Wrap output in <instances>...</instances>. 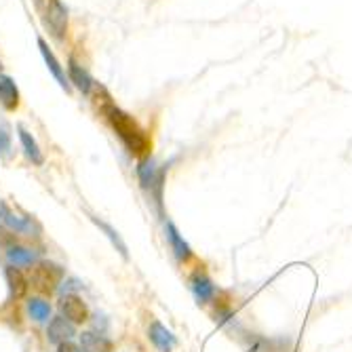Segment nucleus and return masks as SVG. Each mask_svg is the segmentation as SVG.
<instances>
[{
	"label": "nucleus",
	"mask_w": 352,
	"mask_h": 352,
	"mask_svg": "<svg viewBox=\"0 0 352 352\" xmlns=\"http://www.w3.org/2000/svg\"><path fill=\"white\" fill-rule=\"evenodd\" d=\"M104 114H106L110 126L114 129V133L118 135V140L122 142V146L126 150H129L133 156H148L152 142L131 114H126L124 110H120L112 102L104 104Z\"/></svg>",
	"instance_id": "f257e3e1"
},
{
	"label": "nucleus",
	"mask_w": 352,
	"mask_h": 352,
	"mask_svg": "<svg viewBox=\"0 0 352 352\" xmlns=\"http://www.w3.org/2000/svg\"><path fill=\"white\" fill-rule=\"evenodd\" d=\"M61 278H63V268L53 262H36L30 266V272H28L30 287L43 296L55 294Z\"/></svg>",
	"instance_id": "f03ea898"
},
{
	"label": "nucleus",
	"mask_w": 352,
	"mask_h": 352,
	"mask_svg": "<svg viewBox=\"0 0 352 352\" xmlns=\"http://www.w3.org/2000/svg\"><path fill=\"white\" fill-rule=\"evenodd\" d=\"M68 9L61 0H47L45 5V15H43V23L49 30V34L55 41H66L68 36Z\"/></svg>",
	"instance_id": "7ed1b4c3"
},
{
	"label": "nucleus",
	"mask_w": 352,
	"mask_h": 352,
	"mask_svg": "<svg viewBox=\"0 0 352 352\" xmlns=\"http://www.w3.org/2000/svg\"><path fill=\"white\" fill-rule=\"evenodd\" d=\"M163 169L158 167L152 158H144L138 167V177L142 182V188L154 195L156 203L161 205V192H163Z\"/></svg>",
	"instance_id": "20e7f679"
},
{
	"label": "nucleus",
	"mask_w": 352,
	"mask_h": 352,
	"mask_svg": "<svg viewBox=\"0 0 352 352\" xmlns=\"http://www.w3.org/2000/svg\"><path fill=\"white\" fill-rule=\"evenodd\" d=\"M59 310H61V316L68 318L70 323L74 325H80L89 318V306L85 304V300L76 294H68L59 300Z\"/></svg>",
	"instance_id": "39448f33"
},
{
	"label": "nucleus",
	"mask_w": 352,
	"mask_h": 352,
	"mask_svg": "<svg viewBox=\"0 0 352 352\" xmlns=\"http://www.w3.org/2000/svg\"><path fill=\"white\" fill-rule=\"evenodd\" d=\"M38 49H41V55H43V59H45V63H47V68H49L51 74L57 78V82L61 85V89L70 91V78H68V74H66V68H63L61 63H59V59L55 57V53L51 51V47L47 45L45 38H38Z\"/></svg>",
	"instance_id": "423d86ee"
},
{
	"label": "nucleus",
	"mask_w": 352,
	"mask_h": 352,
	"mask_svg": "<svg viewBox=\"0 0 352 352\" xmlns=\"http://www.w3.org/2000/svg\"><path fill=\"white\" fill-rule=\"evenodd\" d=\"M76 336V327L74 323H70L68 318L63 316H55L49 321V327H47V338L49 342L53 344H63V342H70L72 338Z\"/></svg>",
	"instance_id": "0eeeda50"
},
{
	"label": "nucleus",
	"mask_w": 352,
	"mask_h": 352,
	"mask_svg": "<svg viewBox=\"0 0 352 352\" xmlns=\"http://www.w3.org/2000/svg\"><path fill=\"white\" fill-rule=\"evenodd\" d=\"M19 89L15 85V80L9 74L0 72V106H3L7 112H15L19 108Z\"/></svg>",
	"instance_id": "6e6552de"
},
{
	"label": "nucleus",
	"mask_w": 352,
	"mask_h": 352,
	"mask_svg": "<svg viewBox=\"0 0 352 352\" xmlns=\"http://www.w3.org/2000/svg\"><path fill=\"white\" fill-rule=\"evenodd\" d=\"M148 338L161 352H171L175 348V344H177L175 336L163 323H158V321H152V325L148 329Z\"/></svg>",
	"instance_id": "1a4fd4ad"
},
{
	"label": "nucleus",
	"mask_w": 352,
	"mask_h": 352,
	"mask_svg": "<svg viewBox=\"0 0 352 352\" xmlns=\"http://www.w3.org/2000/svg\"><path fill=\"white\" fill-rule=\"evenodd\" d=\"M68 78H70V85H74L85 95H89L91 89L95 87V80L91 78V74L80 66V63L74 57L68 59Z\"/></svg>",
	"instance_id": "9d476101"
},
{
	"label": "nucleus",
	"mask_w": 352,
	"mask_h": 352,
	"mask_svg": "<svg viewBox=\"0 0 352 352\" xmlns=\"http://www.w3.org/2000/svg\"><path fill=\"white\" fill-rule=\"evenodd\" d=\"M0 221L19 234H28V232H32V228H34V221H32L30 217H19L7 205H0Z\"/></svg>",
	"instance_id": "9b49d317"
},
{
	"label": "nucleus",
	"mask_w": 352,
	"mask_h": 352,
	"mask_svg": "<svg viewBox=\"0 0 352 352\" xmlns=\"http://www.w3.org/2000/svg\"><path fill=\"white\" fill-rule=\"evenodd\" d=\"M5 278H7V285H9L11 298L21 300V298L28 294L30 283H28L25 274H23L19 268H15V266H7V268H5Z\"/></svg>",
	"instance_id": "f8f14e48"
},
{
	"label": "nucleus",
	"mask_w": 352,
	"mask_h": 352,
	"mask_svg": "<svg viewBox=\"0 0 352 352\" xmlns=\"http://www.w3.org/2000/svg\"><path fill=\"white\" fill-rule=\"evenodd\" d=\"M192 292H195L201 304H207L215 296V285L203 270H197L195 276H192Z\"/></svg>",
	"instance_id": "ddd939ff"
},
{
	"label": "nucleus",
	"mask_w": 352,
	"mask_h": 352,
	"mask_svg": "<svg viewBox=\"0 0 352 352\" xmlns=\"http://www.w3.org/2000/svg\"><path fill=\"white\" fill-rule=\"evenodd\" d=\"M17 131H19V142H21V148H23L25 156H28L34 165H38V167L45 165V156H43L41 146H38V142L34 140V135H32L28 129H23V126H17Z\"/></svg>",
	"instance_id": "4468645a"
},
{
	"label": "nucleus",
	"mask_w": 352,
	"mask_h": 352,
	"mask_svg": "<svg viewBox=\"0 0 352 352\" xmlns=\"http://www.w3.org/2000/svg\"><path fill=\"white\" fill-rule=\"evenodd\" d=\"M80 348L82 352H112V342L106 336H100L95 331H85L80 336Z\"/></svg>",
	"instance_id": "2eb2a0df"
},
{
	"label": "nucleus",
	"mask_w": 352,
	"mask_h": 352,
	"mask_svg": "<svg viewBox=\"0 0 352 352\" xmlns=\"http://www.w3.org/2000/svg\"><path fill=\"white\" fill-rule=\"evenodd\" d=\"M7 260H9V266H15V268H28L32 264H36L34 253L19 245H11L7 249Z\"/></svg>",
	"instance_id": "dca6fc26"
},
{
	"label": "nucleus",
	"mask_w": 352,
	"mask_h": 352,
	"mask_svg": "<svg viewBox=\"0 0 352 352\" xmlns=\"http://www.w3.org/2000/svg\"><path fill=\"white\" fill-rule=\"evenodd\" d=\"M167 239H169V243H171V249H173V253H175V258H177L179 262H186V260L190 258V255H192V251H190L188 243L179 236L177 228L173 226L171 221L167 223Z\"/></svg>",
	"instance_id": "f3484780"
},
{
	"label": "nucleus",
	"mask_w": 352,
	"mask_h": 352,
	"mask_svg": "<svg viewBox=\"0 0 352 352\" xmlns=\"http://www.w3.org/2000/svg\"><path fill=\"white\" fill-rule=\"evenodd\" d=\"M28 314L34 318L36 323H45L51 318V304L45 302L43 298H32L28 302Z\"/></svg>",
	"instance_id": "a211bd4d"
},
{
	"label": "nucleus",
	"mask_w": 352,
	"mask_h": 352,
	"mask_svg": "<svg viewBox=\"0 0 352 352\" xmlns=\"http://www.w3.org/2000/svg\"><path fill=\"white\" fill-rule=\"evenodd\" d=\"M91 219H93L95 223H98V226H100V228H102V230H104V232L108 234V239H110V241L114 243V247H118V251H120V253L124 255V258H126V247H124V243L120 241V236H118V232H114V230H112V228L108 226V223H104V221H100L98 217H91Z\"/></svg>",
	"instance_id": "6ab92c4d"
},
{
	"label": "nucleus",
	"mask_w": 352,
	"mask_h": 352,
	"mask_svg": "<svg viewBox=\"0 0 352 352\" xmlns=\"http://www.w3.org/2000/svg\"><path fill=\"white\" fill-rule=\"evenodd\" d=\"M11 148H13V142H11L9 126L5 122H0V156H9Z\"/></svg>",
	"instance_id": "aec40b11"
},
{
	"label": "nucleus",
	"mask_w": 352,
	"mask_h": 352,
	"mask_svg": "<svg viewBox=\"0 0 352 352\" xmlns=\"http://www.w3.org/2000/svg\"><path fill=\"white\" fill-rule=\"evenodd\" d=\"M57 352H82V348L70 340V342H63V344H59V346H57Z\"/></svg>",
	"instance_id": "412c9836"
},
{
	"label": "nucleus",
	"mask_w": 352,
	"mask_h": 352,
	"mask_svg": "<svg viewBox=\"0 0 352 352\" xmlns=\"http://www.w3.org/2000/svg\"><path fill=\"white\" fill-rule=\"evenodd\" d=\"M13 241H15V234H11L9 230H5L3 226H0V245H13Z\"/></svg>",
	"instance_id": "4be33fe9"
},
{
	"label": "nucleus",
	"mask_w": 352,
	"mask_h": 352,
	"mask_svg": "<svg viewBox=\"0 0 352 352\" xmlns=\"http://www.w3.org/2000/svg\"><path fill=\"white\" fill-rule=\"evenodd\" d=\"M34 3H36V5H43V3H47V0H34Z\"/></svg>",
	"instance_id": "5701e85b"
},
{
	"label": "nucleus",
	"mask_w": 352,
	"mask_h": 352,
	"mask_svg": "<svg viewBox=\"0 0 352 352\" xmlns=\"http://www.w3.org/2000/svg\"><path fill=\"white\" fill-rule=\"evenodd\" d=\"M0 70H3V61H0Z\"/></svg>",
	"instance_id": "b1692460"
}]
</instances>
